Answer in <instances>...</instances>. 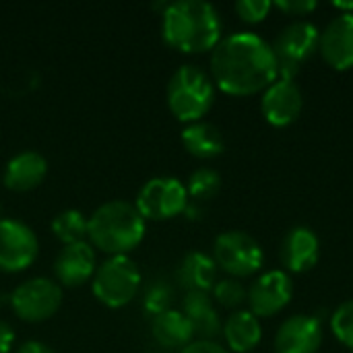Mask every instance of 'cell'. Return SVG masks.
<instances>
[{
    "label": "cell",
    "instance_id": "52a82bcc",
    "mask_svg": "<svg viewBox=\"0 0 353 353\" xmlns=\"http://www.w3.org/2000/svg\"><path fill=\"white\" fill-rule=\"evenodd\" d=\"M213 261L234 279H242L252 277L261 271L265 263V252L250 234L232 230L217 236L213 244Z\"/></svg>",
    "mask_w": 353,
    "mask_h": 353
},
{
    "label": "cell",
    "instance_id": "4fadbf2b",
    "mask_svg": "<svg viewBox=\"0 0 353 353\" xmlns=\"http://www.w3.org/2000/svg\"><path fill=\"white\" fill-rule=\"evenodd\" d=\"M319 52L323 60L335 70H350L353 66V12H343L327 23L321 33Z\"/></svg>",
    "mask_w": 353,
    "mask_h": 353
},
{
    "label": "cell",
    "instance_id": "484cf974",
    "mask_svg": "<svg viewBox=\"0 0 353 353\" xmlns=\"http://www.w3.org/2000/svg\"><path fill=\"white\" fill-rule=\"evenodd\" d=\"M331 331L339 343L353 352V300L343 302L331 316Z\"/></svg>",
    "mask_w": 353,
    "mask_h": 353
},
{
    "label": "cell",
    "instance_id": "603a6c76",
    "mask_svg": "<svg viewBox=\"0 0 353 353\" xmlns=\"http://www.w3.org/2000/svg\"><path fill=\"white\" fill-rule=\"evenodd\" d=\"M52 232L56 234V238L60 242H64V246L77 244V242H85V236H87V219L83 217L81 211L66 209V211H62V213H58L54 217Z\"/></svg>",
    "mask_w": 353,
    "mask_h": 353
},
{
    "label": "cell",
    "instance_id": "9c48e42d",
    "mask_svg": "<svg viewBox=\"0 0 353 353\" xmlns=\"http://www.w3.org/2000/svg\"><path fill=\"white\" fill-rule=\"evenodd\" d=\"M10 304L19 319L29 323H39L58 312L62 306V290L56 281L46 277H35L23 281L10 296Z\"/></svg>",
    "mask_w": 353,
    "mask_h": 353
},
{
    "label": "cell",
    "instance_id": "4dcf8cb0",
    "mask_svg": "<svg viewBox=\"0 0 353 353\" xmlns=\"http://www.w3.org/2000/svg\"><path fill=\"white\" fill-rule=\"evenodd\" d=\"M12 341H14V333H12V329H10L4 321H0V353L10 352Z\"/></svg>",
    "mask_w": 353,
    "mask_h": 353
},
{
    "label": "cell",
    "instance_id": "4316f807",
    "mask_svg": "<svg viewBox=\"0 0 353 353\" xmlns=\"http://www.w3.org/2000/svg\"><path fill=\"white\" fill-rule=\"evenodd\" d=\"M271 8H273V2L269 0H238L236 2V12L246 23L265 21Z\"/></svg>",
    "mask_w": 353,
    "mask_h": 353
},
{
    "label": "cell",
    "instance_id": "5b68a950",
    "mask_svg": "<svg viewBox=\"0 0 353 353\" xmlns=\"http://www.w3.org/2000/svg\"><path fill=\"white\" fill-rule=\"evenodd\" d=\"M141 288V271L128 256H112L93 275L95 298L110 306L122 308L132 302Z\"/></svg>",
    "mask_w": 353,
    "mask_h": 353
},
{
    "label": "cell",
    "instance_id": "ba28073f",
    "mask_svg": "<svg viewBox=\"0 0 353 353\" xmlns=\"http://www.w3.org/2000/svg\"><path fill=\"white\" fill-rule=\"evenodd\" d=\"M134 205L145 219H155V221L172 219L186 209L188 192L178 178L159 176L149 180L141 188Z\"/></svg>",
    "mask_w": 353,
    "mask_h": 353
},
{
    "label": "cell",
    "instance_id": "44dd1931",
    "mask_svg": "<svg viewBox=\"0 0 353 353\" xmlns=\"http://www.w3.org/2000/svg\"><path fill=\"white\" fill-rule=\"evenodd\" d=\"M178 279L186 288V292H203L209 294L217 281V265L213 256L205 252H190L184 256L178 269Z\"/></svg>",
    "mask_w": 353,
    "mask_h": 353
},
{
    "label": "cell",
    "instance_id": "8fae6325",
    "mask_svg": "<svg viewBox=\"0 0 353 353\" xmlns=\"http://www.w3.org/2000/svg\"><path fill=\"white\" fill-rule=\"evenodd\" d=\"M294 296L292 279L285 271H269L261 275L248 290V306L256 319H269L288 308Z\"/></svg>",
    "mask_w": 353,
    "mask_h": 353
},
{
    "label": "cell",
    "instance_id": "f1b7e54d",
    "mask_svg": "<svg viewBox=\"0 0 353 353\" xmlns=\"http://www.w3.org/2000/svg\"><path fill=\"white\" fill-rule=\"evenodd\" d=\"M275 6L290 17H306L316 8V2L314 0H279L275 2Z\"/></svg>",
    "mask_w": 353,
    "mask_h": 353
},
{
    "label": "cell",
    "instance_id": "30bf717a",
    "mask_svg": "<svg viewBox=\"0 0 353 353\" xmlns=\"http://www.w3.org/2000/svg\"><path fill=\"white\" fill-rule=\"evenodd\" d=\"M37 256V238L29 225L14 219H0V271L17 273Z\"/></svg>",
    "mask_w": 353,
    "mask_h": 353
},
{
    "label": "cell",
    "instance_id": "7c38bea8",
    "mask_svg": "<svg viewBox=\"0 0 353 353\" xmlns=\"http://www.w3.org/2000/svg\"><path fill=\"white\" fill-rule=\"evenodd\" d=\"M302 108H304V95L296 85V81L290 79H277L275 83H271L261 99V112L265 120L271 126H279V128L294 124L300 118Z\"/></svg>",
    "mask_w": 353,
    "mask_h": 353
},
{
    "label": "cell",
    "instance_id": "d4e9b609",
    "mask_svg": "<svg viewBox=\"0 0 353 353\" xmlns=\"http://www.w3.org/2000/svg\"><path fill=\"white\" fill-rule=\"evenodd\" d=\"M213 296L215 302L221 304L223 308H238L248 300V290L238 279L228 277L213 285Z\"/></svg>",
    "mask_w": 353,
    "mask_h": 353
},
{
    "label": "cell",
    "instance_id": "7a4b0ae2",
    "mask_svg": "<svg viewBox=\"0 0 353 353\" xmlns=\"http://www.w3.org/2000/svg\"><path fill=\"white\" fill-rule=\"evenodd\" d=\"M161 31L172 48L199 54L221 41V19L215 6L205 0H178L165 6Z\"/></svg>",
    "mask_w": 353,
    "mask_h": 353
},
{
    "label": "cell",
    "instance_id": "d6986e66",
    "mask_svg": "<svg viewBox=\"0 0 353 353\" xmlns=\"http://www.w3.org/2000/svg\"><path fill=\"white\" fill-rule=\"evenodd\" d=\"M225 345L236 353L252 352L261 339H263V329L259 319L250 310H236L232 312L223 327H221Z\"/></svg>",
    "mask_w": 353,
    "mask_h": 353
},
{
    "label": "cell",
    "instance_id": "9a60e30c",
    "mask_svg": "<svg viewBox=\"0 0 353 353\" xmlns=\"http://www.w3.org/2000/svg\"><path fill=\"white\" fill-rule=\"evenodd\" d=\"M321 254V242L319 236L306 228V225H296L292 228L279 248V259L283 267L292 273H306L319 263Z\"/></svg>",
    "mask_w": 353,
    "mask_h": 353
},
{
    "label": "cell",
    "instance_id": "2e32d148",
    "mask_svg": "<svg viewBox=\"0 0 353 353\" xmlns=\"http://www.w3.org/2000/svg\"><path fill=\"white\" fill-rule=\"evenodd\" d=\"M95 250L89 242H77L68 244L60 250L54 263V273L60 283L68 288H77L85 281H89L97 267H95Z\"/></svg>",
    "mask_w": 353,
    "mask_h": 353
},
{
    "label": "cell",
    "instance_id": "5bb4252c",
    "mask_svg": "<svg viewBox=\"0 0 353 353\" xmlns=\"http://www.w3.org/2000/svg\"><path fill=\"white\" fill-rule=\"evenodd\" d=\"M323 343V325L308 314L283 321L275 335V353H316Z\"/></svg>",
    "mask_w": 353,
    "mask_h": 353
},
{
    "label": "cell",
    "instance_id": "e0dca14e",
    "mask_svg": "<svg viewBox=\"0 0 353 353\" xmlns=\"http://www.w3.org/2000/svg\"><path fill=\"white\" fill-rule=\"evenodd\" d=\"M48 174V161L35 151L14 155L4 170V186L12 192H29L37 188Z\"/></svg>",
    "mask_w": 353,
    "mask_h": 353
},
{
    "label": "cell",
    "instance_id": "6da1fadb",
    "mask_svg": "<svg viewBox=\"0 0 353 353\" xmlns=\"http://www.w3.org/2000/svg\"><path fill=\"white\" fill-rule=\"evenodd\" d=\"M211 74L217 87L230 95L261 93L277 81L273 46L250 31L232 33L213 48Z\"/></svg>",
    "mask_w": 353,
    "mask_h": 353
},
{
    "label": "cell",
    "instance_id": "277c9868",
    "mask_svg": "<svg viewBox=\"0 0 353 353\" xmlns=\"http://www.w3.org/2000/svg\"><path fill=\"white\" fill-rule=\"evenodd\" d=\"M215 99L213 81L192 64L180 66L168 83V105L182 122H201Z\"/></svg>",
    "mask_w": 353,
    "mask_h": 353
},
{
    "label": "cell",
    "instance_id": "8992f818",
    "mask_svg": "<svg viewBox=\"0 0 353 353\" xmlns=\"http://www.w3.org/2000/svg\"><path fill=\"white\" fill-rule=\"evenodd\" d=\"M319 41L321 31L314 23L294 21L285 25L273 41V52L277 58V79L294 81L302 62L312 58V54L319 50Z\"/></svg>",
    "mask_w": 353,
    "mask_h": 353
},
{
    "label": "cell",
    "instance_id": "3957f363",
    "mask_svg": "<svg viewBox=\"0 0 353 353\" xmlns=\"http://www.w3.org/2000/svg\"><path fill=\"white\" fill-rule=\"evenodd\" d=\"M87 236L101 252L126 256L145 236V217L128 201H110L87 219Z\"/></svg>",
    "mask_w": 353,
    "mask_h": 353
},
{
    "label": "cell",
    "instance_id": "f546056e",
    "mask_svg": "<svg viewBox=\"0 0 353 353\" xmlns=\"http://www.w3.org/2000/svg\"><path fill=\"white\" fill-rule=\"evenodd\" d=\"M180 353H230L223 345H219L217 341H207V339H199L188 343Z\"/></svg>",
    "mask_w": 353,
    "mask_h": 353
},
{
    "label": "cell",
    "instance_id": "83f0119b",
    "mask_svg": "<svg viewBox=\"0 0 353 353\" xmlns=\"http://www.w3.org/2000/svg\"><path fill=\"white\" fill-rule=\"evenodd\" d=\"M170 302H172V292H170V288L163 285V283H153V285L147 290V294H145V308H147L153 316H157V314L170 310Z\"/></svg>",
    "mask_w": 353,
    "mask_h": 353
},
{
    "label": "cell",
    "instance_id": "ffe728a7",
    "mask_svg": "<svg viewBox=\"0 0 353 353\" xmlns=\"http://www.w3.org/2000/svg\"><path fill=\"white\" fill-rule=\"evenodd\" d=\"M153 339L168 350H184L188 343H192L194 331L188 323V319L178 310H165L157 316H153L151 325Z\"/></svg>",
    "mask_w": 353,
    "mask_h": 353
},
{
    "label": "cell",
    "instance_id": "cb8c5ba5",
    "mask_svg": "<svg viewBox=\"0 0 353 353\" xmlns=\"http://www.w3.org/2000/svg\"><path fill=\"white\" fill-rule=\"evenodd\" d=\"M221 188V178L215 170L211 168H199L196 172L190 174L188 178V186H186V192L194 199H213Z\"/></svg>",
    "mask_w": 353,
    "mask_h": 353
},
{
    "label": "cell",
    "instance_id": "ac0fdd59",
    "mask_svg": "<svg viewBox=\"0 0 353 353\" xmlns=\"http://www.w3.org/2000/svg\"><path fill=\"white\" fill-rule=\"evenodd\" d=\"M182 314L188 319L194 335L201 339L213 341L221 333V321L217 314V308L209 294L203 292H188L184 302H182Z\"/></svg>",
    "mask_w": 353,
    "mask_h": 353
},
{
    "label": "cell",
    "instance_id": "7402d4cb",
    "mask_svg": "<svg viewBox=\"0 0 353 353\" xmlns=\"http://www.w3.org/2000/svg\"><path fill=\"white\" fill-rule=\"evenodd\" d=\"M182 143L186 151L199 159H213L223 153L225 141L221 130L209 122H192L182 132Z\"/></svg>",
    "mask_w": 353,
    "mask_h": 353
},
{
    "label": "cell",
    "instance_id": "1f68e13d",
    "mask_svg": "<svg viewBox=\"0 0 353 353\" xmlns=\"http://www.w3.org/2000/svg\"><path fill=\"white\" fill-rule=\"evenodd\" d=\"M17 353H54V350L48 347V345L41 343V341H27V343H23V345L19 347V352Z\"/></svg>",
    "mask_w": 353,
    "mask_h": 353
}]
</instances>
